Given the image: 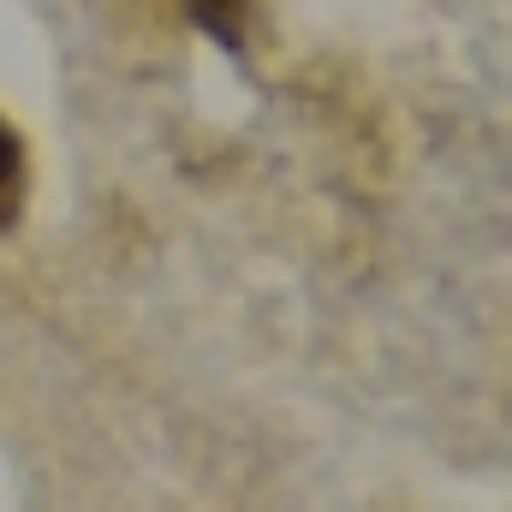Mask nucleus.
Wrapping results in <instances>:
<instances>
[{
	"instance_id": "obj_1",
	"label": "nucleus",
	"mask_w": 512,
	"mask_h": 512,
	"mask_svg": "<svg viewBox=\"0 0 512 512\" xmlns=\"http://www.w3.org/2000/svg\"><path fill=\"white\" fill-rule=\"evenodd\" d=\"M185 18L221 48V54H245L251 48V24H256V0H185Z\"/></svg>"
},
{
	"instance_id": "obj_2",
	"label": "nucleus",
	"mask_w": 512,
	"mask_h": 512,
	"mask_svg": "<svg viewBox=\"0 0 512 512\" xmlns=\"http://www.w3.org/2000/svg\"><path fill=\"white\" fill-rule=\"evenodd\" d=\"M24 197H30V149L24 131L0 114V233L24 221Z\"/></svg>"
}]
</instances>
